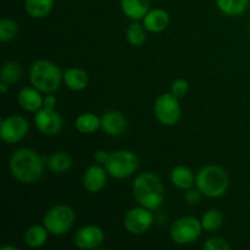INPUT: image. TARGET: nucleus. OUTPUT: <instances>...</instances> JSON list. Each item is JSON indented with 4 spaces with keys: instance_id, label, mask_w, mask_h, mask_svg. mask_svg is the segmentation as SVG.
I'll return each mask as SVG.
<instances>
[{
    "instance_id": "5701e85b",
    "label": "nucleus",
    "mask_w": 250,
    "mask_h": 250,
    "mask_svg": "<svg viewBox=\"0 0 250 250\" xmlns=\"http://www.w3.org/2000/svg\"><path fill=\"white\" fill-rule=\"evenodd\" d=\"M100 126H102V117L93 112H83L75 120L76 129L82 134L94 133L100 129Z\"/></svg>"
},
{
    "instance_id": "a878e982",
    "label": "nucleus",
    "mask_w": 250,
    "mask_h": 250,
    "mask_svg": "<svg viewBox=\"0 0 250 250\" xmlns=\"http://www.w3.org/2000/svg\"><path fill=\"white\" fill-rule=\"evenodd\" d=\"M146 33L148 31L143 23H139L138 21H133L126 29V39L131 45L142 46L146 41Z\"/></svg>"
},
{
    "instance_id": "4468645a",
    "label": "nucleus",
    "mask_w": 250,
    "mask_h": 250,
    "mask_svg": "<svg viewBox=\"0 0 250 250\" xmlns=\"http://www.w3.org/2000/svg\"><path fill=\"white\" fill-rule=\"evenodd\" d=\"M126 116L121 111L110 110L102 115V126L100 129L109 137H120L127 129Z\"/></svg>"
},
{
    "instance_id": "1a4fd4ad",
    "label": "nucleus",
    "mask_w": 250,
    "mask_h": 250,
    "mask_svg": "<svg viewBox=\"0 0 250 250\" xmlns=\"http://www.w3.org/2000/svg\"><path fill=\"white\" fill-rule=\"evenodd\" d=\"M153 224V211L141 207V205L129 209L124 217L125 229L133 236H141V234L146 233L151 229Z\"/></svg>"
},
{
    "instance_id": "7ed1b4c3",
    "label": "nucleus",
    "mask_w": 250,
    "mask_h": 250,
    "mask_svg": "<svg viewBox=\"0 0 250 250\" xmlns=\"http://www.w3.org/2000/svg\"><path fill=\"white\" fill-rule=\"evenodd\" d=\"M29 82L42 93H54L63 83V73L53 61L41 59L32 63Z\"/></svg>"
},
{
    "instance_id": "b1692460",
    "label": "nucleus",
    "mask_w": 250,
    "mask_h": 250,
    "mask_svg": "<svg viewBox=\"0 0 250 250\" xmlns=\"http://www.w3.org/2000/svg\"><path fill=\"white\" fill-rule=\"evenodd\" d=\"M217 9L226 16H239L248 10L250 0H215Z\"/></svg>"
},
{
    "instance_id": "6e6552de",
    "label": "nucleus",
    "mask_w": 250,
    "mask_h": 250,
    "mask_svg": "<svg viewBox=\"0 0 250 250\" xmlns=\"http://www.w3.org/2000/svg\"><path fill=\"white\" fill-rule=\"evenodd\" d=\"M154 114L156 120L164 126H175L178 124L182 114L178 98L171 93H163L154 103Z\"/></svg>"
},
{
    "instance_id": "9b49d317",
    "label": "nucleus",
    "mask_w": 250,
    "mask_h": 250,
    "mask_svg": "<svg viewBox=\"0 0 250 250\" xmlns=\"http://www.w3.org/2000/svg\"><path fill=\"white\" fill-rule=\"evenodd\" d=\"M34 126L44 136H56L62 129L63 120L55 109L42 107L34 114Z\"/></svg>"
},
{
    "instance_id": "f8f14e48",
    "label": "nucleus",
    "mask_w": 250,
    "mask_h": 250,
    "mask_svg": "<svg viewBox=\"0 0 250 250\" xmlns=\"http://www.w3.org/2000/svg\"><path fill=\"white\" fill-rule=\"evenodd\" d=\"M104 231L95 225L83 226L76 232L73 237V243L78 249L92 250L99 248L100 244L104 242Z\"/></svg>"
},
{
    "instance_id": "393cba45",
    "label": "nucleus",
    "mask_w": 250,
    "mask_h": 250,
    "mask_svg": "<svg viewBox=\"0 0 250 250\" xmlns=\"http://www.w3.org/2000/svg\"><path fill=\"white\" fill-rule=\"evenodd\" d=\"M200 222L205 232H215L221 229L224 225V215L220 210L209 209L202 215Z\"/></svg>"
},
{
    "instance_id": "aec40b11",
    "label": "nucleus",
    "mask_w": 250,
    "mask_h": 250,
    "mask_svg": "<svg viewBox=\"0 0 250 250\" xmlns=\"http://www.w3.org/2000/svg\"><path fill=\"white\" fill-rule=\"evenodd\" d=\"M49 231L44 225H33L24 232L23 241L29 248H42L48 242Z\"/></svg>"
},
{
    "instance_id": "f3484780",
    "label": "nucleus",
    "mask_w": 250,
    "mask_h": 250,
    "mask_svg": "<svg viewBox=\"0 0 250 250\" xmlns=\"http://www.w3.org/2000/svg\"><path fill=\"white\" fill-rule=\"evenodd\" d=\"M121 11L132 21H141L150 10V0H120Z\"/></svg>"
},
{
    "instance_id": "20e7f679",
    "label": "nucleus",
    "mask_w": 250,
    "mask_h": 250,
    "mask_svg": "<svg viewBox=\"0 0 250 250\" xmlns=\"http://www.w3.org/2000/svg\"><path fill=\"white\" fill-rule=\"evenodd\" d=\"M195 187L208 198H220L229 187V177L226 171L217 165H207L195 175Z\"/></svg>"
},
{
    "instance_id": "412c9836",
    "label": "nucleus",
    "mask_w": 250,
    "mask_h": 250,
    "mask_svg": "<svg viewBox=\"0 0 250 250\" xmlns=\"http://www.w3.org/2000/svg\"><path fill=\"white\" fill-rule=\"evenodd\" d=\"M55 0H24V11L32 19H44L54 9Z\"/></svg>"
},
{
    "instance_id": "f704fd0d",
    "label": "nucleus",
    "mask_w": 250,
    "mask_h": 250,
    "mask_svg": "<svg viewBox=\"0 0 250 250\" xmlns=\"http://www.w3.org/2000/svg\"><path fill=\"white\" fill-rule=\"evenodd\" d=\"M0 250H19V248L15 246H4V247H1V249Z\"/></svg>"
},
{
    "instance_id": "c756f323",
    "label": "nucleus",
    "mask_w": 250,
    "mask_h": 250,
    "mask_svg": "<svg viewBox=\"0 0 250 250\" xmlns=\"http://www.w3.org/2000/svg\"><path fill=\"white\" fill-rule=\"evenodd\" d=\"M204 249L205 250H229L231 246L229 244V242L225 238L221 237H211V238L208 239L204 243Z\"/></svg>"
},
{
    "instance_id": "2f4dec72",
    "label": "nucleus",
    "mask_w": 250,
    "mask_h": 250,
    "mask_svg": "<svg viewBox=\"0 0 250 250\" xmlns=\"http://www.w3.org/2000/svg\"><path fill=\"white\" fill-rule=\"evenodd\" d=\"M110 153H107L104 149H98V150L94 151V155H93V159L97 164H100V165H105L106 161L109 160Z\"/></svg>"
},
{
    "instance_id": "9d476101",
    "label": "nucleus",
    "mask_w": 250,
    "mask_h": 250,
    "mask_svg": "<svg viewBox=\"0 0 250 250\" xmlns=\"http://www.w3.org/2000/svg\"><path fill=\"white\" fill-rule=\"evenodd\" d=\"M29 132V124L21 115H9L0 125V136L6 144H16L21 142Z\"/></svg>"
},
{
    "instance_id": "dca6fc26",
    "label": "nucleus",
    "mask_w": 250,
    "mask_h": 250,
    "mask_svg": "<svg viewBox=\"0 0 250 250\" xmlns=\"http://www.w3.org/2000/svg\"><path fill=\"white\" fill-rule=\"evenodd\" d=\"M43 100L44 97L42 95V92H39L33 85L23 87L17 94V103L20 106L24 111L33 112V114H36L43 107Z\"/></svg>"
},
{
    "instance_id": "c85d7f7f",
    "label": "nucleus",
    "mask_w": 250,
    "mask_h": 250,
    "mask_svg": "<svg viewBox=\"0 0 250 250\" xmlns=\"http://www.w3.org/2000/svg\"><path fill=\"white\" fill-rule=\"evenodd\" d=\"M188 89H189V84H188L187 81L183 80V78H177V80L173 81L172 84H171L170 93L180 99V98L185 97V95L187 94Z\"/></svg>"
},
{
    "instance_id": "f257e3e1",
    "label": "nucleus",
    "mask_w": 250,
    "mask_h": 250,
    "mask_svg": "<svg viewBox=\"0 0 250 250\" xmlns=\"http://www.w3.org/2000/svg\"><path fill=\"white\" fill-rule=\"evenodd\" d=\"M45 164V159L38 151L23 146L12 153L9 168L17 182L22 185H33L43 177Z\"/></svg>"
},
{
    "instance_id": "423d86ee",
    "label": "nucleus",
    "mask_w": 250,
    "mask_h": 250,
    "mask_svg": "<svg viewBox=\"0 0 250 250\" xmlns=\"http://www.w3.org/2000/svg\"><path fill=\"white\" fill-rule=\"evenodd\" d=\"M76 212L66 204L54 205L44 214L43 225L53 236H63L73 227Z\"/></svg>"
},
{
    "instance_id": "7c9ffc66",
    "label": "nucleus",
    "mask_w": 250,
    "mask_h": 250,
    "mask_svg": "<svg viewBox=\"0 0 250 250\" xmlns=\"http://www.w3.org/2000/svg\"><path fill=\"white\" fill-rule=\"evenodd\" d=\"M202 197L203 193L197 187L189 188V189L186 190L185 200L188 205H198L200 203V200H202Z\"/></svg>"
},
{
    "instance_id": "ddd939ff",
    "label": "nucleus",
    "mask_w": 250,
    "mask_h": 250,
    "mask_svg": "<svg viewBox=\"0 0 250 250\" xmlns=\"http://www.w3.org/2000/svg\"><path fill=\"white\" fill-rule=\"evenodd\" d=\"M107 176L109 173L105 166H102L100 164L90 165L83 175V187L92 194L102 192L107 183Z\"/></svg>"
},
{
    "instance_id": "6ab92c4d",
    "label": "nucleus",
    "mask_w": 250,
    "mask_h": 250,
    "mask_svg": "<svg viewBox=\"0 0 250 250\" xmlns=\"http://www.w3.org/2000/svg\"><path fill=\"white\" fill-rule=\"evenodd\" d=\"M170 180L176 188L187 190L195 185V176L189 167L185 165H178L171 170Z\"/></svg>"
},
{
    "instance_id": "bb28decb",
    "label": "nucleus",
    "mask_w": 250,
    "mask_h": 250,
    "mask_svg": "<svg viewBox=\"0 0 250 250\" xmlns=\"http://www.w3.org/2000/svg\"><path fill=\"white\" fill-rule=\"evenodd\" d=\"M22 76V68L19 62L16 61H7L2 65L0 71V81L6 82L9 84H15L17 81H20Z\"/></svg>"
},
{
    "instance_id": "cd10ccee",
    "label": "nucleus",
    "mask_w": 250,
    "mask_h": 250,
    "mask_svg": "<svg viewBox=\"0 0 250 250\" xmlns=\"http://www.w3.org/2000/svg\"><path fill=\"white\" fill-rule=\"evenodd\" d=\"M19 32V24L9 17H4L0 20V41L2 43L12 41L17 36Z\"/></svg>"
},
{
    "instance_id": "4be33fe9",
    "label": "nucleus",
    "mask_w": 250,
    "mask_h": 250,
    "mask_svg": "<svg viewBox=\"0 0 250 250\" xmlns=\"http://www.w3.org/2000/svg\"><path fill=\"white\" fill-rule=\"evenodd\" d=\"M49 170L54 173H66L72 168L73 160L72 156L66 151H55L49 156L46 160Z\"/></svg>"
},
{
    "instance_id": "473e14b6",
    "label": "nucleus",
    "mask_w": 250,
    "mask_h": 250,
    "mask_svg": "<svg viewBox=\"0 0 250 250\" xmlns=\"http://www.w3.org/2000/svg\"><path fill=\"white\" fill-rule=\"evenodd\" d=\"M56 104H58V98H56L53 93H48V94L44 97L43 107H48V109H55Z\"/></svg>"
},
{
    "instance_id": "f03ea898",
    "label": "nucleus",
    "mask_w": 250,
    "mask_h": 250,
    "mask_svg": "<svg viewBox=\"0 0 250 250\" xmlns=\"http://www.w3.org/2000/svg\"><path fill=\"white\" fill-rule=\"evenodd\" d=\"M132 193L138 205L151 211H155L163 207L166 198V190L163 181L150 171L137 175L132 183Z\"/></svg>"
},
{
    "instance_id": "a211bd4d",
    "label": "nucleus",
    "mask_w": 250,
    "mask_h": 250,
    "mask_svg": "<svg viewBox=\"0 0 250 250\" xmlns=\"http://www.w3.org/2000/svg\"><path fill=\"white\" fill-rule=\"evenodd\" d=\"M63 84L73 92H82L89 84V76L83 68L70 67L63 72Z\"/></svg>"
},
{
    "instance_id": "72a5a7b5",
    "label": "nucleus",
    "mask_w": 250,
    "mask_h": 250,
    "mask_svg": "<svg viewBox=\"0 0 250 250\" xmlns=\"http://www.w3.org/2000/svg\"><path fill=\"white\" fill-rule=\"evenodd\" d=\"M10 88V84L6 82H2V81H0V93H1L2 95H5L7 93V90H9Z\"/></svg>"
},
{
    "instance_id": "2eb2a0df",
    "label": "nucleus",
    "mask_w": 250,
    "mask_h": 250,
    "mask_svg": "<svg viewBox=\"0 0 250 250\" xmlns=\"http://www.w3.org/2000/svg\"><path fill=\"white\" fill-rule=\"evenodd\" d=\"M142 23L149 33H161L170 24V15L166 10L160 7L150 9L143 17Z\"/></svg>"
},
{
    "instance_id": "0eeeda50",
    "label": "nucleus",
    "mask_w": 250,
    "mask_h": 250,
    "mask_svg": "<svg viewBox=\"0 0 250 250\" xmlns=\"http://www.w3.org/2000/svg\"><path fill=\"white\" fill-rule=\"evenodd\" d=\"M203 231L204 229L199 219L195 216H182L171 225L170 238L176 244L188 246L197 242Z\"/></svg>"
},
{
    "instance_id": "39448f33",
    "label": "nucleus",
    "mask_w": 250,
    "mask_h": 250,
    "mask_svg": "<svg viewBox=\"0 0 250 250\" xmlns=\"http://www.w3.org/2000/svg\"><path fill=\"white\" fill-rule=\"evenodd\" d=\"M104 166L112 178L125 180L137 172L139 167V159L132 150L121 149L110 153L109 160Z\"/></svg>"
}]
</instances>
